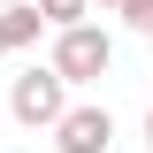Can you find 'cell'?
I'll use <instances>...</instances> for the list:
<instances>
[{
	"label": "cell",
	"mask_w": 153,
	"mask_h": 153,
	"mask_svg": "<svg viewBox=\"0 0 153 153\" xmlns=\"http://www.w3.org/2000/svg\"><path fill=\"white\" fill-rule=\"evenodd\" d=\"M92 8H100V16H130V0H92Z\"/></svg>",
	"instance_id": "obj_7"
},
{
	"label": "cell",
	"mask_w": 153,
	"mask_h": 153,
	"mask_svg": "<svg viewBox=\"0 0 153 153\" xmlns=\"http://www.w3.org/2000/svg\"><path fill=\"white\" fill-rule=\"evenodd\" d=\"M84 8H92V0H38V16L54 23V31H69V23H84Z\"/></svg>",
	"instance_id": "obj_5"
},
{
	"label": "cell",
	"mask_w": 153,
	"mask_h": 153,
	"mask_svg": "<svg viewBox=\"0 0 153 153\" xmlns=\"http://www.w3.org/2000/svg\"><path fill=\"white\" fill-rule=\"evenodd\" d=\"M146 146H153V107H146Z\"/></svg>",
	"instance_id": "obj_8"
},
{
	"label": "cell",
	"mask_w": 153,
	"mask_h": 153,
	"mask_svg": "<svg viewBox=\"0 0 153 153\" xmlns=\"http://www.w3.org/2000/svg\"><path fill=\"white\" fill-rule=\"evenodd\" d=\"M8 115H16L23 130H54L61 115H69V76L46 61V69H23L16 84H8Z\"/></svg>",
	"instance_id": "obj_1"
},
{
	"label": "cell",
	"mask_w": 153,
	"mask_h": 153,
	"mask_svg": "<svg viewBox=\"0 0 153 153\" xmlns=\"http://www.w3.org/2000/svg\"><path fill=\"white\" fill-rule=\"evenodd\" d=\"M54 146H61V153H107V146H115V115H107V107H69V115L54 123Z\"/></svg>",
	"instance_id": "obj_3"
},
{
	"label": "cell",
	"mask_w": 153,
	"mask_h": 153,
	"mask_svg": "<svg viewBox=\"0 0 153 153\" xmlns=\"http://www.w3.org/2000/svg\"><path fill=\"white\" fill-rule=\"evenodd\" d=\"M54 69L69 76V84H92V76L115 69V38L100 31V23H69V31H54Z\"/></svg>",
	"instance_id": "obj_2"
},
{
	"label": "cell",
	"mask_w": 153,
	"mask_h": 153,
	"mask_svg": "<svg viewBox=\"0 0 153 153\" xmlns=\"http://www.w3.org/2000/svg\"><path fill=\"white\" fill-rule=\"evenodd\" d=\"M123 23H130V31H146V38H153V0H130V16H123Z\"/></svg>",
	"instance_id": "obj_6"
},
{
	"label": "cell",
	"mask_w": 153,
	"mask_h": 153,
	"mask_svg": "<svg viewBox=\"0 0 153 153\" xmlns=\"http://www.w3.org/2000/svg\"><path fill=\"white\" fill-rule=\"evenodd\" d=\"M38 31H54V23L38 16V0H31V8H0V54H23Z\"/></svg>",
	"instance_id": "obj_4"
}]
</instances>
